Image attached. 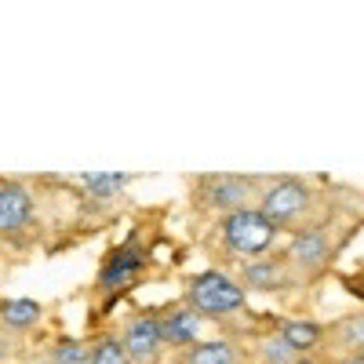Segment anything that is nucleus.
<instances>
[{"instance_id": "nucleus-6", "label": "nucleus", "mask_w": 364, "mask_h": 364, "mask_svg": "<svg viewBox=\"0 0 364 364\" xmlns=\"http://www.w3.org/2000/svg\"><path fill=\"white\" fill-rule=\"evenodd\" d=\"M146 266V252L139 245V237L132 233L120 248L109 252V259L102 262V273H99V284L102 288H120V284H128L135 273Z\"/></svg>"}, {"instance_id": "nucleus-15", "label": "nucleus", "mask_w": 364, "mask_h": 364, "mask_svg": "<svg viewBox=\"0 0 364 364\" xmlns=\"http://www.w3.org/2000/svg\"><path fill=\"white\" fill-rule=\"evenodd\" d=\"M87 364H132L124 346H120L117 336H102L95 346L87 350Z\"/></svg>"}, {"instance_id": "nucleus-7", "label": "nucleus", "mask_w": 364, "mask_h": 364, "mask_svg": "<svg viewBox=\"0 0 364 364\" xmlns=\"http://www.w3.org/2000/svg\"><path fill=\"white\" fill-rule=\"evenodd\" d=\"M120 346H124L132 364H149L161 353V324H157V317H135L124 331V339H120Z\"/></svg>"}, {"instance_id": "nucleus-17", "label": "nucleus", "mask_w": 364, "mask_h": 364, "mask_svg": "<svg viewBox=\"0 0 364 364\" xmlns=\"http://www.w3.org/2000/svg\"><path fill=\"white\" fill-rule=\"evenodd\" d=\"M51 357H55V364H87V350L80 339H58Z\"/></svg>"}, {"instance_id": "nucleus-2", "label": "nucleus", "mask_w": 364, "mask_h": 364, "mask_svg": "<svg viewBox=\"0 0 364 364\" xmlns=\"http://www.w3.org/2000/svg\"><path fill=\"white\" fill-rule=\"evenodd\" d=\"M223 240H226V248L237 252V255H262L273 240H277V230L269 226V219L262 215L259 208H237L230 211V215L223 219L219 226Z\"/></svg>"}, {"instance_id": "nucleus-4", "label": "nucleus", "mask_w": 364, "mask_h": 364, "mask_svg": "<svg viewBox=\"0 0 364 364\" xmlns=\"http://www.w3.org/2000/svg\"><path fill=\"white\" fill-rule=\"evenodd\" d=\"M252 193H255V182L240 178V175H208L200 182V200L211 208H223V211L248 208Z\"/></svg>"}, {"instance_id": "nucleus-13", "label": "nucleus", "mask_w": 364, "mask_h": 364, "mask_svg": "<svg viewBox=\"0 0 364 364\" xmlns=\"http://www.w3.org/2000/svg\"><path fill=\"white\" fill-rule=\"evenodd\" d=\"M0 321H4V328H11V331H29L41 321V302L15 299V302H8V306L0 310Z\"/></svg>"}, {"instance_id": "nucleus-18", "label": "nucleus", "mask_w": 364, "mask_h": 364, "mask_svg": "<svg viewBox=\"0 0 364 364\" xmlns=\"http://www.w3.org/2000/svg\"><path fill=\"white\" fill-rule=\"evenodd\" d=\"M343 364H364V357H360V353H350V357H346Z\"/></svg>"}, {"instance_id": "nucleus-10", "label": "nucleus", "mask_w": 364, "mask_h": 364, "mask_svg": "<svg viewBox=\"0 0 364 364\" xmlns=\"http://www.w3.org/2000/svg\"><path fill=\"white\" fill-rule=\"evenodd\" d=\"M245 284L252 291H277V288H288V266L284 262H273V259H262V262H245Z\"/></svg>"}, {"instance_id": "nucleus-8", "label": "nucleus", "mask_w": 364, "mask_h": 364, "mask_svg": "<svg viewBox=\"0 0 364 364\" xmlns=\"http://www.w3.org/2000/svg\"><path fill=\"white\" fill-rule=\"evenodd\" d=\"M33 219V197L18 182H0V233H18Z\"/></svg>"}, {"instance_id": "nucleus-3", "label": "nucleus", "mask_w": 364, "mask_h": 364, "mask_svg": "<svg viewBox=\"0 0 364 364\" xmlns=\"http://www.w3.org/2000/svg\"><path fill=\"white\" fill-rule=\"evenodd\" d=\"M259 211L269 219L273 230L291 226V223H299L310 211V190L302 186L299 178H281V182H273V186L262 193Z\"/></svg>"}, {"instance_id": "nucleus-9", "label": "nucleus", "mask_w": 364, "mask_h": 364, "mask_svg": "<svg viewBox=\"0 0 364 364\" xmlns=\"http://www.w3.org/2000/svg\"><path fill=\"white\" fill-rule=\"evenodd\" d=\"M157 324H161V343H168V346H193L200 339V328H204L200 314H193L186 302L164 310L157 317Z\"/></svg>"}, {"instance_id": "nucleus-12", "label": "nucleus", "mask_w": 364, "mask_h": 364, "mask_svg": "<svg viewBox=\"0 0 364 364\" xmlns=\"http://www.w3.org/2000/svg\"><path fill=\"white\" fill-rule=\"evenodd\" d=\"M277 336L291 346V353H299V357H302V353H310V350L321 343L324 328H321L317 321H284Z\"/></svg>"}, {"instance_id": "nucleus-16", "label": "nucleus", "mask_w": 364, "mask_h": 364, "mask_svg": "<svg viewBox=\"0 0 364 364\" xmlns=\"http://www.w3.org/2000/svg\"><path fill=\"white\" fill-rule=\"evenodd\" d=\"M259 357H262L266 364H295V360H299V353H291V346L277 336V331L259 343Z\"/></svg>"}, {"instance_id": "nucleus-14", "label": "nucleus", "mask_w": 364, "mask_h": 364, "mask_svg": "<svg viewBox=\"0 0 364 364\" xmlns=\"http://www.w3.org/2000/svg\"><path fill=\"white\" fill-rule=\"evenodd\" d=\"M80 186L91 193V197H113L128 186V175L124 171H84L80 175Z\"/></svg>"}, {"instance_id": "nucleus-1", "label": "nucleus", "mask_w": 364, "mask_h": 364, "mask_svg": "<svg viewBox=\"0 0 364 364\" xmlns=\"http://www.w3.org/2000/svg\"><path fill=\"white\" fill-rule=\"evenodd\" d=\"M245 302H248V291L240 288L233 277L219 273V269L197 273V277L190 281V288H186V306L193 314H200V317L237 314V310H245Z\"/></svg>"}, {"instance_id": "nucleus-5", "label": "nucleus", "mask_w": 364, "mask_h": 364, "mask_svg": "<svg viewBox=\"0 0 364 364\" xmlns=\"http://www.w3.org/2000/svg\"><path fill=\"white\" fill-rule=\"evenodd\" d=\"M331 259V240L324 230H302L295 233L291 240V248H288V262L299 269V273H306V277H314V273H321Z\"/></svg>"}, {"instance_id": "nucleus-11", "label": "nucleus", "mask_w": 364, "mask_h": 364, "mask_svg": "<svg viewBox=\"0 0 364 364\" xmlns=\"http://www.w3.org/2000/svg\"><path fill=\"white\" fill-rule=\"evenodd\" d=\"M178 364H240V353L233 343L215 339V343H193L186 353L178 357Z\"/></svg>"}]
</instances>
